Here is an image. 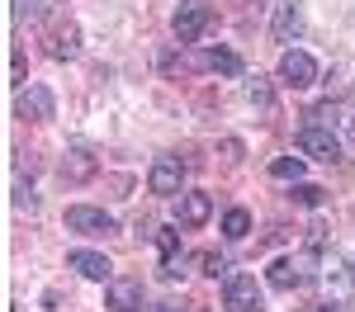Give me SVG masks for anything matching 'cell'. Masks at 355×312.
<instances>
[{
  "instance_id": "6da1fadb",
  "label": "cell",
  "mask_w": 355,
  "mask_h": 312,
  "mask_svg": "<svg viewBox=\"0 0 355 312\" xmlns=\"http://www.w3.org/2000/svg\"><path fill=\"white\" fill-rule=\"evenodd\" d=\"M209 19H214V10H209L204 0H185V5L171 15V28H175V38H180V43H194V38L209 28Z\"/></svg>"
},
{
  "instance_id": "7a4b0ae2",
  "label": "cell",
  "mask_w": 355,
  "mask_h": 312,
  "mask_svg": "<svg viewBox=\"0 0 355 312\" xmlns=\"http://www.w3.org/2000/svg\"><path fill=\"white\" fill-rule=\"evenodd\" d=\"M67 227H71V232H81V237H110V232H114V218L105 213V208L76 203V208H67Z\"/></svg>"
},
{
  "instance_id": "3957f363",
  "label": "cell",
  "mask_w": 355,
  "mask_h": 312,
  "mask_svg": "<svg viewBox=\"0 0 355 312\" xmlns=\"http://www.w3.org/2000/svg\"><path fill=\"white\" fill-rule=\"evenodd\" d=\"M223 298H227V312H261V293H256L251 275H227L223 279Z\"/></svg>"
},
{
  "instance_id": "277c9868",
  "label": "cell",
  "mask_w": 355,
  "mask_h": 312,
  "mask_svg": "<svg viewBox=\"0 0 355 312\" xmlns=\"http://www.w3.org/2000/svg\"><path fill=\"white\" fill-rule=\"evenodd\" d=\"M299 147L313 156V161H341V142H336V133L331 128H318V123H308L303 128V138H299Z\"/></svg>"
},
{
  "instance_id": "5b68a950",
  "label": "cell",
  "mask_w": 355,
  "mask_h": 312,
  "mask_svg": "<svg viewBox=\"0 0 355 312\" xmlns=\"http://www.w3.org/2000/svg\"><path fill=\"white\" fill-rule=\"evenodd\" d=\"M279 81L294 85V90L313 85V81H318V62H313L308 53H299V48H289V53L279 57Z\"/></svg>"
},
{
  "instance_id": "8992f818",
  "label": "cell",
  "mask_w": 355,
  "mask_h": 312,
  "mask_svg": "<svg viewBox=\"0 0 355 312\" xmlns=\"http://www.w3.org/2000/svg\"><path fill=\"white\" fill-rule=\"evenodd\" d=\"M180 180H185L180 161L162 156V161L152 166V175H147V190H152V194H162V199H175V194H180Z\"/></svg>"
},
{
  "instance_id": "52a82bcc",
  "label": "cell",
  "mask_w": 355,
  "mask_h": 312,
  "mask_svg": "<svg viewBox=\"0 0 355 312\" xmlns=\"http://www.w3.org/2000/svg\"><path fill=\"white\" fill-rule=\"evenodd\" d=\"M95 170H100V161H95V156H90L85 147H71V152L62 156V166H57V175H62L67 185H85V180L95 175Z\"/></svg>"
},
{
  "instance_id": "ba28073f",
  "label": "cell",
  "mask_w": 355,
  "mask_h": 312,
  "mask_svg": "<svg viewBox=\"0 0 355 312\" xmlns=\"http://www.w3.org/2000/svg\"><path fill=\"white\" fill-rule=\"evenodd\" d=\"M67 265H71L81 279H100V284L114 275V265H110V260H105L100 251H71V255H67Z\"/></svg>"
},
{
  "instance_id": "9c48e42d",
  "label": "cell",
  "mask_w": 355,
  "mask_h": 312,
  "mask_svg": "<svg viewBox=\"0 0 355 312\" xmlns=\"http://www.w3.org/2000/svg\"><path fill=\"white\" fill-rule=\"evenodd\" d=\"M19 118H33V123L53 118V95H48L43 85H28V90H19Z\"/></svg>"
},
{
  "instance_id": "30bf717a",
  "label": "cell",
  "mask_w": 355,
  "mask_h": 312,
  "mask_svg": "<svg viewBox=\"0 0 355 312\" xmlns=\"http://www.w3.org/2000/svg\"><path fill=\"white\" fill-rule=\"evenodd\" d=\"M110 308L114 312H142V284L137 279H114L110 284Z\"/></svg>"
},
{
  "instance_id": "8fae6325",
  "label": "cell",
  "mask_w": 355,
  "mask_h": 312,
  "mask_svg": "<svg viewBox=\"0 0 355 312\" xmlns=\"http://www.w3.org/2000/svg\"><path fill=\"white\" fill-rule=\"evenodd\" d=\"M299 33H303V10L294 0H284V5L275 10V38H279V43H294Z\"/></svg>"
},
{
  "instance_id": "7c38bea8",
  "label": "cell",
  "mask_w": 355,
  "mask_h": 312,
  "mask_svg": "<svg viewBox=\"0 0 355 312\" xmlns=\"http://www.w3.org/2000/svg\"><path fill=\"white\" fill-rule=\"evenodd\" d=\"M209 213H214V199H209V194H185V199H180V223H185V227H204V223H209Z\"/></svg>"
},
{
  "instance_id": "4fadbf2b",
  "label": "cell",
  "mask_w": 355,
  "mask_h": 312,
  "mask_svg": "<svg viewBox=\"0 0 355 312\" xmlns=\"http://www.w3.org/2000/svg\"><path fill=\"white\" fill-rule=\"evenodd\" d=\"M76 48H81V28H76V24H62L53 33V57H76Z\"/></svg>"
},
{
  "instance_id": "5bb4252c",
  "label": "cell",
  "mask_w": 355,
  "mask_h": 312,
  "mask_svg": "<svg viewBox=\"0 0 355 312\" xmlns=\"http://www.w3.org/2000/svg\"><path fill=\"white\" fill-rule=\"evenodd\" d=\"M246 232H251V213H246V208H227V213H223V237L242 241Z\"/></svg>"
},
{
  "instance_id": "9a60e30c",
  "label": "cell",
  "mask_w": 355,
  "mask_h": 312,
  "mask_svg": "<svg viewBox=\"0 0 355 312\" xmlns=\"http://www.w3.org/2000/svg\"><path fill=\"white\" fill-rule=\"evenodd\" d=\"M209 66H214L218 76H242V57L227 53V48H214V53H209Z\"/></svg>"
},
{
  "instance_id": "2e32d148",
  "label": "cell",
  "mask_w": 355,
  "mask_h": 312,
  "mask_svg": "<svg viewBox=\"0 0 355 312\" xmlns=\"http://www.w3.org/2000/svg\"><path fill=\"white\" fill-rule=\"evenodd\" d=\"M270 175H275V180H294V185H299V180H303V156H275Z\"/></svg>"
},
{
  "instance_id": "e0dca14e",
  "label": "cell",
  "mask_w": 355,
  "mask_h": 312,
  "mask_svg": "<svg viewBox=\"0 0 355 312\" xmlns=\"http://www.w3.org/2000/svg\"><path fill=\"white\" fill-rule=\"evenodd\" d=\"M270 284H275V288H294V284H299L294 260H275V265H270Z\"/></svg>"
},
{
  "instance_id": "ac0fdd59",
  "label": "cell",
  "mask_w": 355,
  "mask_h": 312,
  "mask_svg": "<svg viewBox=\"0 0 355 312\" xmlns=\"http://www.w3.org/2000/svg\"><path fill=\"white\" fill-rule=\"evenodd\" d=\"M246 100H251V104H261V109H270V85H266V76H256V81H246Z\"/></svg>"
},
{
  "instance_id": "d6986e66",
  "label": "cell",
  "mask_w": 355,
  "mask_h": 312,
  "mask_svg": "<svg viewBox=\"0 0 355 312\" xmlns=\"http://www.w3.org/2000/svg\"><path fill=\"white\" fill-rule=\"evenodd\" d=\"M38 15H43L38 0H15V19H38Z\"/></svg>"
},
{
  "instance_id": "ffe728a7",
  "label": "cell",
  "mask_w": 355,
  "mask_h": 312,
  "mask_svg": "<svg viewBox=\"0 0 355 312\" xmlns=\"http://www.w3.org/2000/svg\"><path fill=\"white\" fill-rule=\"evenodd\" d=\"M294 199L299 203H322V190L318 185H294Z\"/></svg>"
},
{
  "instance_id": "44dd1931",
  "label": "cell",
  "mask_w": 355,
  "mask_h": 312,
  "mask_svg": "<svg viewBox=\"0 0 355 312\" xmlns=\"http://www.w3.org/2000/svg\"><path fill=\"white\" fill-rule=\"evenodd\" d=\"M199 265H204V275H223V270H227L223 255H199Z\"/></svg>"
},
{
  "instance_id": "7402d4cb",
  "label": "cell",
  "mask_w": 355,
  "mask_h": 312,
  "mask_svg": "<svg viewBox=\"0 0 355 312\" xmlns=\"http://www.w3.org/2000/svg\"><path fill=\"white\" fill-rule=\"evenodd\" d=\"M15 208H28V213H33V208H38V199L28 194V190H19V194H15Z\"/></svg>"
},
{
  "instance_id": "603a6c76",
  "label": "cell",
  "mask_w": 355,
  "mask_h": 312,
  "mask_svg": "<svg viewBox=\"0 0 355 312\" xmlns=\"http://www.w3.org/2000/svg\"><path fill=\"white\" fill-rule=\"evenodd\" d=\"M322 312H341V308H336V303H331V308H322Z\"/></svg>"
},
{
  "instance_id": "cb8c5ba5",
  "label": "cell",
  "mask_w": 355,
  "mask_h": 312,
  "mask_svg": "<svg viewBox=\"0 0 355 312\" xmlns=\"http://www.w3.org/2000/svg\"><path fill=\"white\" fill-rule=\"evenodd\" d=\"M351 138H355V118H351Z\"/></svg>"
},
{
  "instance_id": "d4e9b609",
  "label": "cell",
  "mask_w": 355,
  "mask_h": 312,
  "mask_svg": "<svg viewBox=\"0 0 355 312\" xmlns=\"http://www.w3.org/2000/svg\"><path fill=\"white\" fill-rule=\"evenodd\" d=\"M351 279H355V260H351Z\"/></svg>"
},
{
  "instance_id": "484cf974",
  "label": "cell",
  "mask_w": 355,
  "mask_h": 312,
  "mask_svg": "<svg viewBox=\"0 0 355 312\" xmlns=\"http://www.w3.org/2000/svg\"><path fill=\"white\" fill-rule=\"evenodd\" d=\"M157 312H171V308H166V303H162V308H157Z\"/></svg>"
}]
</instances>
